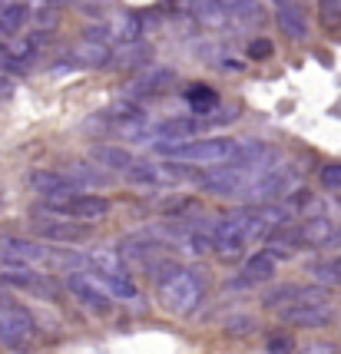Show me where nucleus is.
Segmentation results:
<instances>
[{
    "label": "nucleus",
    "mask_w": 341,
    "mask_h": 354,
    "mask_svg": "<svg viewBox=\"0 0 341 354\" xmlns=\"http://www.w3.org/2000/svg\"><path fill=\"white\" fill-rule=\"evenodd\" d=\"M156 288H159L163 305L172 315H192L202 305V295H205L199 275L189 272V268H176V265H163V275H156Z\"/></svg>",
    "instance_id": "1"
},
{
    "label": "nucleus",
    "mask_w": 341,
    "mask_h": 354,
    "mask_svg": "<svg viewBox=\"0 0 341 354\" xmlns=\"http://www.w3.org/2000/svg\"><path fill=\"white\" fill-rule=\"evenodd\" d=\"M166 159L179 162H199V166H225L239 153L235 139H179V142H159L156 146Z\"/></svg>",
    "instance_id": "2"
},
{
    "label": "nucleus",
    "mask_w": 341,
    "mask_h": 354,
    "mask_svg": "<svg viewBox=\"0 0 341 354\" xmlns=\"http://www.w3.org/2000/svg\"><path fill=\"white\" fill-rule=\"evenodd\" d=\"M47 209L57 212V216H70L80 218V222H103L109 216V199L103 196H70V199H47Z\"/></svg>",
    "instance_id": "3"
},
{
    "label": "nucleus",
    "mask_w": 341,
    "mask_h": 354,
    "mask_svg": "<svg viewBox=\"0 0 341 354\" xmlns=\"http://www.w3.org/2000/svg\"><path fill=\"white\" fill-rule=\"evenodd\" d=\"M295 176L292 169H272V172H265L259 183H252L242 192V199L252 202V205H268V202H275L282 199L285 192H295Z\"/></svg>",
    "instance_id": "4"
},
{
    "label": "nucleus",
    "mask_w": 341,
    "mask_h": 354,
    "mask_svg": "<svg viewBox=\"0 0 341 354\" xmlns=\"http://www.w3.org/2000/svg\"><path fill=\"white\" fill-rule=\"evenodd\" d=\"M27 185H30L37 196L44 199H70L80 192V183L66 172H53V169H37L27 176Z\"/></svg>",
    "instance_id": "5"
},
{
    "label": "nucleus",
    "mask_w": 341,
    "mask_h": 354,
    "mask_svg": "<svg viewBox=\"0 0 341 354\" xmlns=\"http://www.w3.org/2000/svg\"><path fill=\"white\" fill-rule=\"evenodd\" d=\"M66 288L77 295V301L80 305H86V308H93L96 315H107L109 308H113V295L96 281V278H90V275H70L66 278Z\"/></svg>",
    "instance_id": "6"
},
{
    "label": "nucleus",
    "mask_w": 341,
    "mask_h": 354,
    "mask_svg": "<svg viewBox=\"0 0 341 354\" xmlns=\"http://www.w3.org/2000/svg\"><path fill=\"white\" fill-rule=\"evenodd\" d=\"M33 335V318L24 308H3L0 311V344L17 348Z\"/></svg>",
    "instance_id": "7"
},
{
    "label": "nucleus",
    "mask_w": 341,
    "mask_h": 354,
    "mask_svg": "<svg viewBox=\"0 0 341 354\" xmlns=\"http://www.w3.org/2000/svg\"><path fill=\"white\" fill-rule=\"evenodd\" d=\"M37 232L57 242V245H73V242H86L90 239V222L80 218H57V222H37Z\"/></svg>",
    "instance_id": "8"
},
{
    "label": "nucleus",
    "mask_w": 341,
    "mask_h": 354,
    "mask_svg": "<svg viewBox=\"0 0 341 354\" xmlns=\"http://www.w3.org/2000/svg\"><path fill=\"white\" fill-rule=\"evenodd\" d=\"M282 318L288 324H298V328H325V324L335 322V311L328 308L325 301L318 305H305V301H295L288 308H282Z\"/></svg>",
    "instance_id": "9"
},
{
    "label": "nucleus",
    "mask_w": 341,
    "mask_h": 354,
    "mask_svg": "<svg viewBox=\"0 0 341 354\" xmlns=\"http://www.w3.org/2000/svg\"><path fill=\"white\" fill-rule=\"evenodd\" d=\"M50 252L44 245H37L30 239H3L0 242V262L7 265H33V262H47Z\"/></svg>",
    "instance_id": "10"
},
{
    "label": "nucleus",
    "mask_w": 341,
    "mask_h": 354,
    "mask_svg": "<svg viewBox=\"0 0 341 354\" xmlns=\"http://www.w3.org/2000/svg\"><path fill=\"white\" fill-rule=\"evenodd\" d=\"M279 27L288 40H305L308 37V17L295 0H282L279 3Z\"/></svg>",
    "instance_id": "11"
},
{
    "label": "nucleus",
    "mask_w": 341,
    "mask_h": 354,
    "mask_svg": "<svg viewBox=\"0 0 341 354\" xmlns=\"http://www.w3.org/2000/svg\"><path fill=\"white\" fill-rule=\"evenodd\" d=\"M0 281L3 285H14V288H24V292L40 295V298H53L57 295L53 281H47L40 272H0Z\"/></svg>",
    "instance_id": "12"
},
{
    "label": "nucleus",
    "mask_w": 341,
    "mask_h": 354,
    "mask_svg": "<svg viewBox=\"0 0 341 354\" xmlns=\"http://www.w3.org/2000/svg\"><path fill=\"white\" fill-rule=\"evenodd\" d=\"M93 278L113 298H120V301H136V298H140V288H136V281L129 278L126 268H120V272H96Z\"/></svg>",
    "instance_id": "13"
},
{
    "label": "nucleus",
    "mask_w": 341,
    "mask_h": 354,
    "mask_svg": "<svg viewBox=\"0 0 341 354\" xmlns=\"http://www.w3.org/2000/svg\"><path fill=\"white\" fill-rule=\"evenodd\" d=\"M275 265L279 259L265 248V252H255V255H248L246 265H242V281L246 285H259V281H268V278L275 275Z\"/></svg>",
    "instance_id": "14"
},
{
    "label": "nucleus",
    "mask_w": 341,
    "mask_h": 354,
    "mask_svg": "<svg viewBox=\"0 0 341 354\" xmlns=\"http://www.w3.org/2000/svg\"><path fill=\"white\" fill-rule=\"evenodd\" d=\"M189 14L196 17L202 27H225L229 7H225V0H189Z\"/></svg>",
    "instance_id": "15"
},
{
    "label": "nucleus",
    "mask_w": 341,
    "mask_h": 354,
    "mask_svg": "<svg viewBox=\"0 0 341 354\" xmlns=\"http://www.w3.org/2000/svg\"><path fill=\"white\" fill-rule=\"evenodd\" d=\"M109 57H113L109 44L93 40V37H83V40L73 46V60L83 63V66H109Z\"/></svg>",
    "instance_id": "16"
},
{
    "label": "nucleus",
    "mask_w": 341,
    "mask_h": 354,
    "mask_svg": "<svg viewBox=\"0 0 341 354\" xmlns=\"http://www.w3.org/2000/svg\"><path fill=\"white\" fill-rule=\"evenodd\" d=\"M298 235H302V245L305 248H318V245H328V239L335 235V225H331V218L315 216L298 225Z\"/></svg>",
    "instance_id": "17"
},
{
    "label": "nucleus",
    "mask_w": 341,
    "mask_h": 354,
    "mask_svg": "<svg viewBox=\"0 0 341 354\" xmlns=\"http://www.w3.org/2000/svg\"><path fill=\"white\" fill-rule=\"evenodd\" d=\"M202 129L199 120H189V116H176V120H163L156 126V136L163 142H179V139H192Z\"/></svg>",
    "instance_id": "18"
},
{
    "label": "nucleus",
    "mask_w": 341,
    "mask_h": 354,
    "mask_svg": "<svg viewBox=\"0 0 341 354\" xmlns=\"http://www.w3.org/2000/svg\"><path fill=\"white\" fill-rule=\"evenodd\" d=\"M90 156H93L96 162L109 172H129L133 169V162H136V159L126 153V149H120V146H93Z\"/></svg>",
    "instance_id": "19"
},
{
    "label": "nucleus",
    "mask_w": 341,
    "mask_h": 354,
    "mask_svg": "<svg viewBox=\"0 0 341 354\" xmlns=\"http://www.w3.org/2000/svg\"><path fill=\"white\" fill-rule=\"evenodd\" d=\"M146 60H149V46L129 40V44H123L109 57V66H113V70H123V66H142Z\"/></svg>",
    "instance_id": "20"
},
{
    "label": "nucleus",
    "mask_w": 341,
    "mask_h": 354,
    "mask_svg": "<svg viewBox=\"0 0 341 354\" xmlns=\"http://www.w3.org/2000/svg\"><path fill=\"white\" fill-rule=\"evenodd\" d=\"M27 20V7L24 3H0V40L14 37Z\"/></svg>",
    "instance_id": "21"
},
{
    "label": "nucleus",
    "mask_w": 341,
    "mask_h": 354,
    "mask_svg": "<svg viewBox=\"0 0 341 354\" xmlns=\"http://www.w3.org/2000/svg\"><path fill=\"white\" fill-rule=\"evenodd\" d=\"M298 295H302V285H279V288H272V292L262 298L265 308H288L298 301Z\"/></svg>",
    "instance_id": "22"
},
{
    "label": "nucleus",
    "mask_w": 341,
    "mask_h": 354,
    "mask_svg": "<svg viewBox=\"0 0 341 354\" xmlns=\"http://www.w3.org/2000/svg\"><path fill=\"white\" fill-rule=\"evenodd\" d=\"M176 80V73L172 70H153V73H146V77H140L133 86L136 90L133 93H140V96H146V93H159V90H166V83H172Z\"/></svg>",
    "instance_id": "23"
},
{
    "label": "nucleus",
    "mask_w": 341,
    "mask_h": 354,
    "mask_svg": "<svg viewBox=\"0 0 341 354\" xmlns=\"http://www.w3.org/2000/svg\"><path fill=\"white\" fill-rule=\"evenodd\" d=\"M186 100L192 103L196 113H209V109L216 106V90L205 86V83H192V86L186 90Z\"/></svg>",
    "instance_id": "24"
},
{
    "label": "nucleus",
    "mask_w": 341,
    "mask_h": 354,
    "mask_svg": "<svg viewBox=\"0 0 341 354\" xmlns=\"http://www.w3.org/2000/svg\"><path fill=\"white\" fill-rule=\"evenodd\" d=\"M318 17L328 33H341V0H318Z\"/></svg>",
    "instance_id": "25"
},
{
    "label": "nucleus",
    "mask_w": 341,
    "mask_h": 354,
    "mask_svg": "<svg viewBox=\"0 0 341 354\" xmlns=\"http://www.w3.org/2000/svg\"><path fill=\"white\" fill-rule=\"evenodd\" d=\"M311 272H315V278H318V281H325V285H341V259L315 265Z\"/></svg>",
    "instance_id": "26"
},
{
    "label": "nucleus",
    "mask_w": 341,
    "mask_h": 354,
    "mask_svg": "<svg viewBox=\"0 0 341 354\" xmlns=\"http://www.w3.org/2000/svg\"><path fill=\"white\" fill-rule=\"evenodd\" d=\"M265 351L268 354H295V338L292 335H268L265 338Z\"/></svg>",
    "instance_id": "27"
},
{
    "label": "nucleus",
    "mask_w": 341,
    "mask_h": 354,
    "mask_svg": "<svg viewBox=\"0 0 341 354\" xmlns=\"http://www.w3.org/2000/svg\"><path fill=\"white\" fill-rule=\"evenodd\" d=\"M225 7L232 10V14L246 17V20H259L262 10H259V0H225Z\"/></svg>",
    "instance_id": "28"
},
{
    "label": "nucleus",
    "mask_w": 341,
    "mask_h": 354,
    "mask_svg": "<svg viewBox=\"0 0 341 354\" xmlns=\"http://www.w3.org/2000/svg\"><path fill=\"white\" fill-rule=\"evenodd\" d=\"M252 331H255V322H252L248 315L232 318V322H229V328H225V335H229V338H248Z\"/></svg>",
    "instance_id": "29"
},
{
    "label": "nucleus",
    "mask_w": 341,
    "mask_h": 354,
    "mask_svg": "<svg viewBox=\"0 0 341 354\" xmlns=\"http://www.w3.org/2000/svg\"><path fill=\"white\" fill-rule=\"evenodd\" d=\"M322 185H325V189L341 192V162H335V166H325V169H322Z\"/></svg>",
    "instance_id": "30"
},
{
    "label": "nucleus",
    "mask_w": 341,
    "mask_h": 354,
    "mask_svg": "<svg viewBox=\"0 0 341 354\" xmlns=\"http://www.w3.org/2000/svg\"><path fill=\"white\" fill-rule=\"evenodd\" d=\"M268 57H272V44H268L265 37L248 44V60H268Z\"/></svg>",
    "instance_id": "31"
},
{
    "label": "nucleus",
    "mask_w": 341,
    "mask_h": 354,
    "mask_svg": "<svg viewBox=\"0 0 341 354\" xmlns=\"http://www.w3.org/2000/svg\"><path fill=\"white\" fill-rule=\"evenodd\" d=\"M73 172H77V183H90V185H100L107 183V176H100V172H93V166H73Z\"/></svg>",
    "instance_id": "32"
},
{
    "label": "nucleus",
    "mask_w": 341,
    "mask_h": 354,
    "mask_svg": "<svg viewBox=\"0 0 341 354\" xmlns=\"http://www.w3.org/2000/svg\"><path fill=\"white\" fill-rule=\"evenodd\" d=\"M305 354H338V348L335 344H311Z\"/></svg>",
    "instance_id": "33"
},
{
    "label": "nucleus",
    "mask_w": 341,
    "mask_h": 354,
    "mask_svg": "<svg viewBox=\"0 0 341 354\" xmlns=\"http://www.w3.org/2000/svg\"><path fill=\"white\" fill-rule=\"evenodd\" d=\"M0 63H14V50L0 40Z\"/></svg>",
    "instance_id": "34"
},
{
    "label": "nucleus",
    "mask_w": 341,
    "mask_h": 354,
    "mask_svg": "<svg viewBox=\"0 0 341 354\" xmlns=\"http://www.w3.org/2000/svg\"><path fill=\"white\" fill-rule=\"evenodd\" d=\"M14 93V83L10 80H0V96H10Z\"/></svg>",
    "instance_id": "35"
},
{
    "label": "nucleus",
    "mask_w": 341,
    "mask_h": 354,
    "mask_svg": "<svg viewBox=\"0 0 341 354\" xmlns=\"http://www.w3.org/2000/svg\"><path fill=\"white\" fill-rule=\"evenodd\" d=\"M275 3H282V0H275Z\"/></svg>",
    "instance_id": "36"
}]
</instances>
